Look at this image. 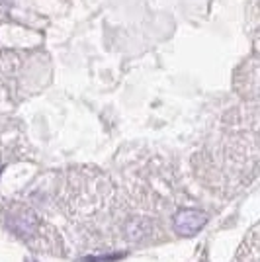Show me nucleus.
I'll return each mask as SVG.
<instances>
[{
    "instance_id": "f257e3e1",
    "label": "nucleus",
    "mask_w": 260,
    "mask_h": 262,
    "mask_svg": "<svg viewBox=\"0 0 260 262\" xmlns=\"http://www.w3.org/2000/svg\"><path fill=\"white\" fill-rule=\"evenodd\" d=\"M207 219H209V215L202 209L184 208L178 209L172 215V225L180 237H194L204 229Z\"/></svg>"
},
{
    "instance_id": "f03ea898",
    "label": "nucleus",
    "mask_w": 260,
    "mask_h": 262,
    "mask_svg": "<svg viewBox=\"0 0 260 262\" xmlns=\"http://www.w3.org/2000/svg\"><path fill=\"white\" fill-rule=\"evenodd\" d=\"M125 252H114V254H98V256H88L84 262H116L119 258H123Z\"/></svg>"
},
{
    "instance_id": "7ed1b4c3",
    "label": "nucleus",
    "mask_w": 260,
    "mask_h": 262,
    "mask_svg": "<svg viewBox=\"0 0 260 262\" xmlns=\"http://www.w3.org/2000/svg\"><path fill=\"white\" fill-rule=\"evenodd\" d=\"M0 172H2V166H0Z\"/></svg>"
}]
</instances>
